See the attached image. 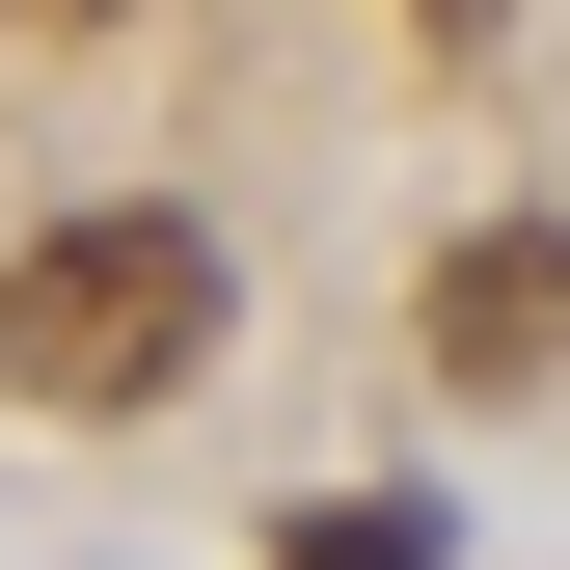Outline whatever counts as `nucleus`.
Here are the masks:
<instances>
[{"instance_id":"1","label":"nucleus","mask_w":570,"mask_h":570,"mask_svg":"<svg viewBox=\"0 0 570 570\" xmlns=\"http://www.w3.org/2000/svg\"><path fill=\"white\" fill-rule=\"evenodd\" d=\"M190 353H218V245H190L164 190H109V218H55L0 272V381L28 407H164Z\"/></svg>"},{"instance_id":"2","label":"nucleus","mask_w":570,"mask_h":570,"mask_svg":"<svg viewBox=\"0 0 570 570\" xmlns=\"http://www.w3.org/2000/svg\"><path fill=\"white\" fill-rule=\"evenodd\" d=\"M435 381H570V218H489L435 272Z\"/></svg>"},{"instance_id":"3","label":"nucleus","mask_w":570,"mask_h":570,"mask_svg":"<svg viewBox=\"0 0 570 570\" xmlns=\"http://www.w3.org/2000/svg\"><path fill=\"white\" fill-rule=\"evenodd\" d=\"M272 570H435V517L407 489H326V517H272Z\"/></svg>"}]
</instances>
